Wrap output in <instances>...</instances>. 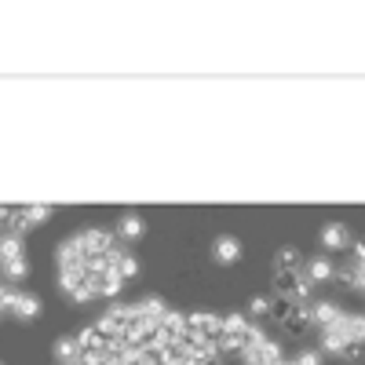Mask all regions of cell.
Wrapping results in <instances>:
<instances>
[{"label": "cell", "mask_w": 365, "mask_h": 365, "mask_svg": "<svg viewBox=\"0 0 365 365\" xmlns=\"http://www.w3.org/2000/svg\"><path fill=\"white\" fill-rule=\"evenodd\" d=\"M321 245H325L329 252H344V249H350V234H347V227H340V223L321 227Z\"/></svg>", "instance_id": "obj_14"}, {"label": "cell", "mask_w": 365, "mask_h": 365, "mask_svg": "<svg viewBox=\"0 0 365 365\" xmlns=\"http://www.w3.org/2000/svg\"><path fill=\"white\" fill-rule=\"evenodd\" d=\"M292 362L296 365H321V355H318V350H299Z\"/></svg>", "instance_id": "obj_28"}, {"label": "cell", "mask_w": 365, "mask_h": 365, "mask_svg": "<svg viewBox=\"0 0 365 365\" xmlns=\"http://www.w3.org/2000/svg\"><path fill=\"white\" fill-rule=\"evenodd\" d=\"M59 289L66 292L73 303H88V299H95V296H91V285H88L84 270H62L59 274Z\"/></svg>", "instance_id": "obj_3"}, {"label": "cell", "mask_w": 365, "mask_h": 365, "mask_svg": "<svg viewBox=\"0 0 365 365\" xmlns=\"http://www.w3.org/2000/svg\"><path fill=\"white\" fill-rule=\"evenodd\" d=\"M187 333L201 336V340H208V344H216L219 333H223V318H219V315H208V310L187 315Z\"/></svg>", "instance_id": "obj_2"}, {"label": "cell", "mask_w": 365, "mask_h": 365, "mask_svg": "<svg viewBox=\"0 0 365 365\" xmlns=\"http://www.w3.org/2000/svg\"><path fill=\"white\" fill-rule=\"evenodd\" d=\"M81 340V350H106V344H110V336L99 329V325H88V329L77 336Z\"/></svg>", "instance_id": "obj_16"}, {"label": "cell", "mask_w": 365, "mask_h": 365, "mask_svg": "<svg viewBox=\"0 0 365 365\" xmlns=\"http://www.w3.org/2000/svg\"><path fill=\"white\" fill-rule=\"evenodd\" d=\"M245 365H281L285 358H281V347L278 344H259V347H249V350H245Z\"/></svg>", "instance_id": "obj_7"}, {"label": "cell", "mask_w": 365, "mask_h": 365, "mask_svg": "<svg viewBox=\"0 0 365 365\" xmlns=\"http://www.w3.org/2000/svg\"><path fill=\"white\" fill-rule=\"evenodd\" d=\"M340 318H344V310L336 303H329V299H321V303L310 307V325H318V329H333Z\"/></svg>", "instance_id": "obj_10"}, {"label": "cell", "mask_w": 365, "mask_h": 365, "mask_svg": "<svg viewBox=\"0 0 365 365\" xmlns=\"http://www.w3.org/2000/svg\"><path fill=\"white\" fill-rule=\"evenodd\" d=\"M296 285H299V270H278V289L285 299L296 296Z\"/></svg>", "instance_id": "obj_22"}, {"label": "cell", "mask_w": 365, "mask_h": 365, "mask_svg": "<svg viewBox=\"0 0 365 365\" xmlns=\"http://www.w3.org/2000/svg\"><path fill=\"white\" fill-rule=\"evenodd\" d=\"M0 270H4V278L11 285H22L26 274H30V263H26V259H11V263H0Z\"/></svg>", "instance_id": "obj_20"}, {"label": "cell", "mask_w": 365, "mask_h": 365, "mask_svg": "<svg viewBox=\"0 0 365 365\" xmlns=\"http://www.w3.org/2000/svg\"><path fill=\"white\" fill-rule=\"evenodd\" d=\"M274 267H278V270H303V259H299L296 249H281L278 259H274Z\"/></svg>", "instance_id": "obj_21"}, {"label": "cell", "mask_w": 365, "mask_h": 365, "mask_svg": "<svg viewBox=\"0 0 365 365\" xmlns=\"http://www.w3.org/2000/svg\"><path fill=\"white\" fill-rule=\"evenodd\" d=\"M59 267L62 270H84V249H81V241H77V238L59 245Z\"/></svg>", "instance_id": "obj_9"}, {"label": "cell", "mask_w": 365, "mask_h": 365, "mask_svg": "<svg viewBox=\"0 0 365 365\" xmlns=\"http://www.w3.org/2000/svg\"><path fill=\"white\" fill-rule=\"evenodd\" d=\"M117 238L139 241V238H142V219H139V216H124L121 223H117Z\"/></svg>", "instance_id": "obj_18"}, {"label": "cell", "mask_w": 365, "mask_h": 365, "mask_svg": "<svg viewBox=\"0 0 365 365\" xmlns=\"http://www.w3.org/2000/svg\"><path fill=\"white\" fill-rule=\"evenodd\" d=\"M113 274H117L121 281L135 278V274H139V259H135L132 252H113Z\"/></svg>", "instance_id": "obj_15"}, {"label": "cell", "mask_w": 365, "mask_h": 365, "mask_svg": "<svg viewBox=\"0 0 365 365\" xmlns=\"http://www.w3.org/2000/svg\"><path fill=\"white\" fill-rule=\"evenodd\" d=\"M0 310H11L15 318L30 321V318L41 315V299L30 296V292H22V289H15V285H4V303H0Z\"/></svg>", "instance_id": "obj_1"}, {"label": "cell", "mask_w": 365, "mask_h": 365, "mask_svg": "<svg viewBox=\"0 0 365 365\" xmlns=\"http://www.w3.org/2000/svg\"><path fill=\"white\" fill-rule=\"evenodd\" d=\"M340 358H344V362H362V358H365V344H362V340H350V344L344 347Z\"/></svg>", "instance_id": "obj_25"}, {"label": "cell", "mask_w": 365, "mask_h": 365, "mask_svg": "<svg viewBox=\"0 0 365 365\" xmlns=\"http://www.w3.org/2000/svg\"><path fill=\"white\" fill-rule=\"evenodd\" d=\"M11 259H26L19 234H4V238H0V263H11Z\"/></svg>", "instance_id": "obj_17"}, {"label": "cell", "mask_w": 365, "mask_h": 365, "mask_svg": "<svg viewBox=\"0 0 365 365\" xmlns=\"http://www.w3.org/2000/svg\"><path fill=\"white\" fill-rule=\"evenodd\" d=\"M249 315H256V318H267V315H270V299H267V296H256L252 303H249Z\"/></svg>", "instance_id": "obj_26"}, {"label": "cell", "mask_w": 365, "mask_h": 365, "mask_svg": "<svg viewBox=\"0 0 365 365\" xmlns=\"http://www.w3.org/2000/svg\"><path fill=\"white\" fill-rule=\"evenodd\" d=\"M249 333V318L245 315H227L223 318V336H245Z\"/></svg>", "instance_id": "obj_23"}, {"label": "cell", "mask_w": 365, "mask_h": 365, "mask_svg": "<svg viewBox=\"0 0 365 365\" xmlns=\"http://www.w3.org/2000/svg\"><path fill=\"white\" fill-rule=\"evenodd\" d=\"M88 285H91V296H117L124 281L113 274V267H106V270H91L88 274Z\"/></svg>", "instance_id": "obj_6"}, {"label": "cell", "mask_w": 365, "mask_h": 365, "mask_svg": "<svg viewBox=\"0 0 365 365\" xmlns=\"http://www.w3.org/2000/svg\"><path fill=\"white\" fill-rule=\"evenodd\" d=\"M241 241L238 238H230V234H223V238H216L212 241V263H219V267H230V263H238L241 259Z\"/></svg>", "instance_id": "obj_5"}, {"label": "cell", "mask_w": 365, "mask_h": 365, "mask_svg": "<svg viewBox=\"0 0 365 365\" xmlns=\"http://www.w3.org/2000/svg\"><path fill=\"white\" fill-rule=\"evenodd\" d=\"M198 365H223V358H219V355H208V358H201Z\"/></svg>", "instance_id": "obj_29"}, {"label": "cell", "mask_w": 365, "mask_h": 365, "mask_svg": "<svg viewBox=\"0 0 365 365\" xmlns=\"http://www.w3.org/2000/svg\"><path fill=\"white\" fill-rule=\"evenodd\" d=\"M333 333H340L344 340H362L365 344V315H344L333 325Z\"/></svg>", "instance_id": "obj_13"}, {"label": "cell", "mask_w": 365, "mask_h": 365, "mask_svg": "<svg viewBox=\"0 0 365 365\" xmlns=\"http://www.w3.org/2000/svg\"><path fill=\"white\" fill-rule=\"evenodd\" d=\"M81 340L77 336H59L55 340V358H59V365H81Z\"/></svg>", "instance_id": "obj_11"}, {"label": "cell", "mask_w": 365, "mask_h": 365, "mask_svg": "<svg viewBox=\"0 0 365 365\" xmlns=\"http://www.w3.org/2000/svg\"><path fill=\"white\" fill-rule=\"evenodd\" d=\"M22 216H26L30 227H37V223H44V219H51V208L48 205H33V208H22Z\"/></svg>", "instance_id": "obj_24"}, {"label": "cell", "mask_w": 365, "mask_h": 365, "mask_svg": "<svg viewBox=\"0 0 365 365\" xmlns=\"http://www.w3.org/2000/svg\"><path fill=\"white\" fill-rule=\"evenodd\" d=\"M285 333L289 336H303L307 329H310V307H303V303H292V310L285 315Z\"/></svg>", "instance_id": "obj_12"}, {"label": "cell", "mask_w": 365, "mask_h": 365, "mask_svg": "<svg viewBox=\"0 0 365 365\" xmlns=\"http://www.w3.org/2000/svg\"><path fill=\"white\" fill-rule=\"evenodd\" d=\"M303 278L310 285H325V281H333L336 278V267H333V259L329 256H315L310 263L303 267Z\"/></svg>", "instance_id": "obj_8"}, {"label": "cell", "mask_w": 365, "mask_h": 365, "mask_svg": "<svg viewBox=\"0 0 365 365\" xmlns=\"http://www.w3.org/2000/svg\"><path fill=\"white\" fill-rule=\"evenodd\" d=\"M77 241H81V249H84V259L113 252V241H110V234H102V230H95V227L81 230V234H77Z\"/></svg>", "instance_id": "obj_4"}, {"label": "cell", "mask_w": 365, "mask_h": 365, "mask_svg": "<svg viewBox=\"0 0 365 365\" xmlns=\"http://www.w3.org/2000/svg\"><path fill=\"white\" fill-rule=\"evenodd\" d=\"M347 344H350V340H344L340 333H333V329H321V350H325V355H336V358H340Z\"/></svg>", "instance_id": "obj_19"}, {"label": "cell", "mask_w": 365, "mask_h": 365, "mask_svg": "<svg viewBox=\"0 0 365 365\" xmlns=\"http://www.w3.org/2000/svg\"><path fill=\"white\" fill-rule=\"evenodd\" d=\"M350 267H365V241H350Z\"/></svg>", "instance_id": "obj_27"}]
</instances>
